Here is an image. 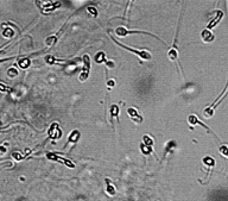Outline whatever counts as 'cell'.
Masks as SVG:
<instances>
[{"instance_id": "8fae6325", "label": "cell", "mask_w": 228, "mask_h": 201, "mask_svg": "<svg viewBox=\"0 0 228 201\" xmlns=\"http://www.w3.org/2000/svg\"><path fill=\"white\" fill-rule=\"evenodd\" d=\"M83 72H87V73H89V70H90V57H89V55H84L83 56Z\"/></svg>"}, {"instance_id": "3957f363", "label": "cell", "mask_w": 228, "mask_h": 201, "mask_svg": "<svg viewBox=\"0 0 228 201\" xmlns=\"http://www.w3.org/2000/svg\"><path fill=\"white\" fill-rule=\"evenodd\" d=\"M46 157L49 158V160H52V161H57V162H61V163H63L64 165H67V167H70V168H74L75 165L71 163V162L69 161V160H65V158H63V157H59V156H57L56 154H48L46 155Z\"/></svg>"}, {"instance_id": "52a82bcc", "label": "cell", "mask_w": 228, "mask_h": 201, "mask_svg": "<svg viewBox=\"0 0 228 201\" xmlns=\"http://www.w3.org/2000/svg\"><path fill=\"white\" fill-rule=\"evenodd\" d=\"M18 67L20 68V69H27V68H30V65H31V60H30V57H23V59H20V60L18 61Z\"/></svg>"}, {"instance_id": "7c38bea8", "label": "cell", "mask_w": 228, "mask_h": 201, "mask_svg": "<svg viewBox=\"0 0 228 201\" xmlns=\"http://www.w3.org/2000/svg\"><path fill=\"white\" fill-rule=\"evenodd\" d=\"M114 118L119 119V106L118 105H112L111 106V119L113 120Z\"/></svg>"}, {"instance_id": "8992f818", "label": "cell", "mask_w": 228, "mask_h": 201, "mask_svg": "<svg viewBox=\"0 0 228 201\" xmlns=\"http://www.w3.org/2000/svg\"><path fill=\"white\" fill-rule=\"evenodd\" d=\"M201 38L204 43H210V42L214 40V35H213V32L210 30L207 29V30H203L201 32Z\"/></svg>"}, {"instance_id": "5bb4252c", "label": "cell", "mask_w": 228, "mask_h": 201, "mask_svg": "<svg viewBox=\"0 0 228 201\" xmlns=\"http://www.w3.org/2000/svg\"><path fill=\"white\" fill-rule=\"evenodd\" d=\"M106 183H107V187H106V193H107L108 195H111V196H112V195L115 194V188H114L113 186L111 184V181H109L108 179L106 180Z\"/></svg>"}, {"instance_id": "6da1fadb", "label": "cell", "mask_w": 228, "mask_h": 201, "mask_svg": "<svg viewBox=\"0 0 228 201\" xmlns=\"http://www.w3.org/2000/svg\"><path fill=\"white\" fill-rule=\"evenodd\" d=\"M112 40H113L114 43L118 44L119 46H121V48H124V49H126V50H128V51H131V53H134L135 55H138V56L141 57L143 60H145V61L151 60V53H150V51H147V50H137V49H133V48H130V46H127V45H124V44L116 42L113 37H112Z\"/></svg>"}, {"instance_id": "44dd1931", "label": "cell", "mask_w": 228, "mask_h": 201, "mask_svg": "<svg viewBox=\"0 0 228 201\" xmlns=\"http://www.w3.org/2000/svg\"><path fill=\"white\" fill-rule=\"evenodd\" d=\"M25 156H26V154H20V152H17V151L12 152V157H13L16 161H20V160H23Z\"/></svg>"}, {"instance_id": "83f0119b", "label": "cell", "mask_w": 228, "mask_h": 201, "mask_svg": "<svg viewBox=\"0 0 228 201\" xmlns=\"http://www.w3.org/2000/svg\"><path fill=\"white\" fill-rule=\"evenodd\" d=\"M106 86L108 87V89H111V88H113L114 86H115V81H114V80H109V81H107V83H106Z\"/></svg>"}, {"instance_id": "4fadbf2b", "label": "cell", "mask_w": 228, "mask_h": 201, "mask_svg": "<svg viewBox=\"0 0 228 201\" xmlns=\"http://www.w3.org/2000/svg\"><path fill=\"white\" fill-rule=\"evenodd\" d=\"M202 162H203L204 165H207V167H209V168H213V167L215 165V160H214L211 156H206Z\"/></svg>"}, {"instance_id": "9a60e30c", "label": "cell", "mask_w": 228, "mask_h": 201, "mask_svg": "<svg viewBox=\"0 0 228 201\" xmlns=\"http://www.w3.org/2000/svg\"><path fill=\"white\" fill-rule=\"evenodd\" d=\"M222 16H223V14H222V12H219V13H217V17H216L215 19H213L211 21H210V23H209L208 26H207V29L209 30V29L214 27V26H215V24H216V23H217L219 20H221V18H222Z\"/></svg>"}, {"instance_id": "603a6c76", "label": "cell", "mask_w": 228, "mask_h": 201, "mask_svg": "<svg viewBox=\"0 0 228 201\" xmlns=\"http://www.w3.org/2000/svg\"><path fill=\"white\" fill-rule=\"evenodd\" d=\"M7 75L10 76V78H14V76H17L18 75V70L16 69V68H10L8 70H7Z\"/></svg>"}, {"instance_id": "cb8c5ba5", "label": "cell", "mask_w": 228, "mask_h": 201, "mask_svg": "<svg viewBox=\"0 0 228 201\" xmlns=\"http://www.w3.org/2000/svg\"><path fill=\"white\" fill-rule=\"evenodd\" d=\"M44 60H45V62H46L48 64H54V63L57 61L52 55H46V56L44 57Z\"/></svg>"}, {"instance_id": "d4e9b609", "label": "cell", "mask_w": 228, "mask_h": 201, "mask_svg": "<svg viewBox=\"0 0 228 201\" xmlns=\"http://www.w3.org/2000/svg\"><path fill=\"white\" fill-rule=\"evenodd\" d=\"M88 78H89V73H87V72H82V73L80 74V76H78L80 81H86Z\"/></svg>"}, {"instance_id": "2e32d148", "label": "cell", "mask_w": 228, "mask_h": 201, "mask_svg": "<svg viewBox=\"0 0 228 201\" xmlns=\"http://www.w3.org/2000/svg\"><path fill=\"white\" fill-rule=\"evenodd\" d=\"M143 143H144V145H146V146H151V148L153 146V139H152L149 135H145V136L143 137Z\"/></svg>"}, {"instance_id": "7a4b0ae2", "label": "cell", "mask_w": 228, "mask_h": 201, "mask_svg": "<svg viewBox=\"0 0 228 201\" xmlns=\"http://www.w3.org/2000/svg\"><path fill=\"white\" fill-rule=\"evenodd\" d=\"M128 34H145V35H150V36H154V35H152V34H150V32H146V31H138V30H127L125 26H122V25H120V26H118L116 29H115V35L118 36V37H125V36H127ZM154 37H157V36H154Z\"/></svg>"}, {"instance_id": "e0dca14e", "label": "cell", "mask_w": 228, "mask_h": 201, "mask_svg": "<svg viewBox=\"0 0 228 201\" xmlns=\"http://www.w3.org/2000/svg\"><path fill=\"white\" fill-rule=\"evenodd\" d=\"M219 152H220V154L223 156V157L228 158V145H226V144L221 145V146L219 148Z\"/></svg>"}, {"instance_id": "f1b7e54d", "label": "cell", "mask_w": 228, "mask_h": 201, "mask_svg": "<svg viewBox=\"0 0 228 201\" xmlns=\"http://www.w3.org/2000/svg\"><path fill=\"white\" fill-rule=\"evenodd\" d=\"M13 57H8V59H2V60H0V63H4V62H7V61L12 60Z\"/></svg>"}, {"instance_id": "4316f807", "label": "cell", "mask_w": 228, "mask_h": 201, "mask_svg": "<svg viewBox=\"0 0 228 201\" xmlns=\"http://www.w3.org/2000/svg\"><path fill=\"white\" fill-rule=\"evenodd\" d=\"M87 11H88L89 13H92V14H93V17H97V11L95 10L94 7H92V6H89V7L87 8Z\"/></svg>"}, {"instance_id": "ac0fdd59", "label": "cell", "mask_w": 228, "mask_h": 201, "mask_svg": "<svg viewBox=\"0 0 228 201\" xmlns=\"http://www.w3.org/2000/svg\"><path fill=\"white\" fill-rule=\"evenodd\" d=\"M188 123H189L191 126H195L196 124H198V123H200V120H198V118H197L195 114H191V116L188 117Z\"/></svg>"}, {"instance_id": "277c9868", "label": "cell", "mask_w": 228, "mask_h": 201, "mask_svg": "<svg viewBox=\"0 0 228 201\" xmlns=\"http://www.w3.org/2000/svg\"><path fill=\"white\" fill-rule=\"evenodd\" d=\"M49 137L52 138V139H57V138L61 137V130H59L57 123H54L50 126V129H49Z\"/></svg>"}, {"instance_id": "ffe728a7", "label": "cell", "mask_w": 228, "mask_h": 201, "mask_svg": "<svg viewBox=\"0 0 228 201\" xmlns=\"http://www.w3.org/2000/svg\"><path fill=\"white\" fill-rule=\"evenodd\" d=\"M140 149H141V152H143V154H145V155L151 154L152 150H153L151 146H146V145H144V144H141V145H140Z\"/></svg>"}, {"instance_id": "4dcf8cb0", "label": "cell", "mask_w": 228, "mask_h": 201, "mask_svg": "<svg viewBox=\"0 0 228 201\" xmlns=\"http://www.w3.org/2000/svg\"><path fill=\"white\" fill-rule=\"evenodd\" d=\"M107 65H108L109 68H113V67H114V63H113V62H107Z\"/></svg>"}, {"instance_id": "d6986e66", "label": "cell", "mask_w": 228, "mask_h": 201, "mask_svg": "<svg viewBox=\"0 0 228 201\" xmlns=\"http://www.w3.org/2000/svg\"><path fill=\"white\" fill-rule=\"evenodd\" d=\"M57 40V35L56 36H50V37H48L46 40H45V44L48 45V46H52L55 43H56Z\"/></svg>"}, {"instance_id": "30bf717a", "label": "cell", "mask_w": 228, "mask_h": 201, "mask_svg": "<svg viewBox=\"0 0 228 201\" xmlns=\"http://www.w3.org/2000/svg\"><path fill=\"white\" fill-rule=\"evenodd\" d=\"M94 60L96 63H99V64H101V63H105L106 62V54L103 53V51H99L96 55H95Z\"/></svg>"}, {"instance_id": "5b68a950", "label": "cell", "mask_w": 228, "mask_h": 201, "mask_svg": "<svg viewBox=\"0 0 228 201\" xmlns=\"http://www.w3.org/2000/svg\"><path fill=\"white\" fill-rule=\"evenodd\" d=\"M127 114L130 116V118H131L132 120L137 121V123H141V121H143V117L138 113V111H137L134 107H130V108L127 110Z\"/></svg>"}, {"instance_id": "484cf974", "label": "cell", "mask_w": 228, "mask_h": 201, "mask_svg": "<svg viewBox=\"0 0 228 201\" xmlns=\"http://www.w3.org/2000/svg\"><path fill=\"white\" fill-rule=\"evenodd\" d=\"M0 91H1V92H12V88H11V87H7V86H5L4 83L0 82Z\"/></svg>"}, {"instance_id": "ba28073f", "label": "cell", "mask_w": 228, "mask_h": 201, "mask_svg": "<svg viewBox=\"0 0 228 201\" xmlns=\"http://www.w3.org/2000/svg\"><path fill=\"white\" fill-rule=\"evenodd\" d=\"M80 139V131L78 130H73L71 133L69 135L68 137V143H71V144H76Z\"/></svg>"}, {"instance_id": "7402d4cb", "label": "cell", "mask_w": 228, "mask_h": 201, "mask_svg": "<svg viewBox=\"0 0 228 201\" xmlns=\"http://www.w3.org/2000/svg\"><path fill=\"white\" fill-rule=\"evenodd\" d=\"M2 36L4 37H13L14 36V32L12 29H5L4 32H2Z\"/></svg>"}, {"instance_id": "9c48e42d", "label": "cell", "mask_w": 228, "mask_h": 201, "mask_svg": "<svg viewBox=\"0 0 228 201\" xmlns=\"http://www.w3.org/2000/svg\"><path fill=\"white\" fill-rule=\"evenodd\" d=\"M168 57L170 61H177V57H178V50H177V46L176 45H172L169 53H168Z\"/></svg>"}, {"instance_id": "f546056e", "label": "cell", "mask_w": 228, "mask_h": 201, "mask_svg": "<svg viewBox=\"0 0 228 201\" xmlns=\"http://www.w3.org/2000/svg\"><path fill=\"white\" fill-rule=\"evenodd\" d=\"M0 152H1V154H5V152H6V149H5L4 146H0Z\"/></svg>"}]
</instances>
